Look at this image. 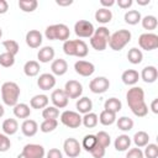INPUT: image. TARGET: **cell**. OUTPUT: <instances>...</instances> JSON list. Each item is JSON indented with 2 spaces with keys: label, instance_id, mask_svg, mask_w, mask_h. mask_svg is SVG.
I'll return each mask as SVG.
<instances>
[{
  "label": "cell",
  "instance_id": "74e56055",
  "mask_svg": "<svg viewBox=\"0 0 158 158\" xmlns=\"http://www.w3.org/2000/svg\"><path fill=\"white\" fill-rule=\"evenodd\" d=\"M116 123H117L118 130H121V131H131L133 128V120L127 117V116L118 117Z\"/></svg>",
  "mask_w": 158,
  "mask_h": 158
},
{
  "label": "cell",
  "instance_id": "db71d44e",
  "mask_svg": "<svg viewBox=\"0 0 158 158\" xmlns=\"http://www.w3.org/2000/svg\"><path fill=\"white\" fill-rule=\"evenodd\" d=\"M56 4L59 6H69L73 4V0H57Z\"/></svg>",
  "mask_w": 158,
  "mask_h": 158
},
{
  "label": "cell",
  "instance_id": "11a10c76",
  "mask_svg": "<svg viewBox=\"0 0 158 158\" xmlns=\"http://www.w3.org/2000/svg\"><path fill=\"white\" fill-rule=\"evenodd\" d=\"M151 110L153 111V114H158V99H154L151 104Z\"/></svg>",
  "mask_w": 158,
  "mask_h": 158
},
{
  "label": "cell",
  "instance_id": "52a82bcc",
  "mask_svg": "<svg viewBox=\"0 0 158 158\" xmlns=\"http://www.w3.org/2000/svg\"><path fill=\"white\" fill-rule=\"evenodd\" d=\"M60 122L69 128H78L81 125V116L79 112L65 110L60 114Z\"/></svg>",
  "mask_w": 158,
  "mask_h": 158
},
{
  "label": "cell",
  "instance_id": "44dd1931",
  "mask_svg": "<svg viewBox=\"0 0 158 158\" xmlns=\"http://www.w3.org/2000/svg\"><path fill=\"white\" fill-rule=\"evenodd\" d=\"M54 54H56V52H54L53 47H51V46H44V47H42V48L38 51L37 58H38V60H40L41 63H48V62H51V60L54 58Z\"/></svg>",
  "mask_w": 158,
  "mask_h": 158
},
{
  "label": "cell",
  "instance_id": "f6af8a7d",
  "mask_svg": "<svg viewBox=\"0 0 158 158\" xmlns=\"http://www.w3.org/2000/svg\"><path fill=\"white\" fill-rule=\"evenodd\" d=\"M143 157H146V158H157L158 157V146L156 143H148L144 148Z\"/></svg>",
  "mask_w": 158,
  "mask_h": 158
},
{
  "label": "cell",
  "instance_id": "cb8c5ba5",
  "mask_svg": "<svg viewBox=\"0 0 158 158\" xmlns=\"http://www.w3.org/2000/svg\"><path fill=\"white\" fill-rule=\"evenodd\" d=\"M121 79H122L123 84H126V85H135L139 79V74L135 69H127L122 73Z\"/></svg>",
  "mask_w": 158,
  "mask_h": 158
},
{
  "label": "cell",
  "instance_id": "681fc988",
  "mask_svg": "<svg viewBox=\"0 0 158 158\" xmlns=\"http://www.w3.org/2000/svg\"><path fill=\"white\" fill-rule=\"evenodd\" d=\"M46 158H63V153L58 148H51L46 153Z\"/></svg>",
  "mask_w": 158,
  "mask_h": 158
},
{
  "label": "cell",
  "instance_id": "30bf717a",
  "mask_svg": "<svg viewBox=\"0 0 158 158\" xmlns=\"http://www.w3.org/2000/svg\"><path fill=\"white\" fill-rule=\"evenodd\" d=\"M109 88H110V81L105 77H96L91 79L89 83V89L94 94H104L105 91H107Z\"/></svg>",
  "mask_w": 158,
  "mask_h": 158
},
{
  "label": "cell",
  "instance_id": "8fae6325",
  "mask_svg": "<svg viewBox=\"0 0 158 158\" xmlns=\"http://www.w3.org/2000/svg\"><path fill=\"white\" fill-rule=\"evenodd\" d=\"M63 149H64V153L69 157V158H75L80 154V151H81V146L79 143L78 139L73 138V137H69L64 141L63 143Z\"/></svg>",
  "mask_w": 158,
  "mask_h": 158
},
{
  "label": "cell",
  "instance_id": "9c48e42d",
  "mask_svg": "<svg viewBox=\"0 0 158 158\" xmlns=\"http://www.w3.org/2000/svg\"><path fill=\"white\" fill-rule=\"evenodd\" d=\"M138 44L144 51H153L158 47V36L152 32L142 33L138 37Z\"/></svg>",
  "mask_w": 158,
  "mask_h": 158
},
{
  "label": "cell",
  "instance_id": "f35d334b",
  "mask_svg": "<svg viewBox=\"0 0 158 158\" xmlns=\"http://www.w3.org/2000/svg\"><path fill=\"white\" fill-rule=\"evenodd\" d=\"M80 146H81L86 152H90V151L96 146V137H95V135H86V136H84V138H83Z\"/></svg>",
  "mask_w": 158,
  "mask_h": 158
},
{
  "label": "cell",
  "instance_id": "60d3db41",
  "mask_svg": "<svg viewBox=\"0 0 158 158\" xmlns=\"http://www.w3.org/2000/svg\"><path fill=\"white\" fill-rule=\"evenodd\" d=\"M42 116L44 120H57L59 116V110L54 106H47L42 111Z\"/></svg>",
  "mask_w": 158,
  "mask_h": 158
},
{
  "label": "cell",
  "instance_id": "7dc6e473",
  "mask_svg": "<svg viewBox=\"0 0 158 158\" xmlns=\"http://www.w3.org/2000/svg\"><path fill=\"white\" fill-rule=\"evenodd\" d=\"M90 153H91V156L94 158H104V156H105V148L102 146H100V144L96 143V146L90 151Z\"/></svg>",
  "mask_w": 158,
  "mask_h": 158
},
{
  "label": "cell",
  "instance_id": "5b68a950",
  "mask_svg": "<svg viewBox=\"0 0 158 158\" xmlns=\"http://www.w3.org/2000/svg\"><path fill=\"white\" fill-rule=\"evenodd\" d=\"M109 40H110V31H109V28L101 26V27L96 28L94 31V35L90 37V46L94 49L101 52V51L106 49Z\"/></svg>",
  "mask_w": 158,
  "mask_h": 158
},
{
  "label": "cell",
  "instance_id": "836d02e7",
  "mask_svg": "<svg viewBox=\"0 0 158 158\" xmlns=\"http://www.w3.org/2000/svg\"><path fill=\"white\" fill-rule=\"evenodd\" d=\"M98 118H99V121H100L101 125H104V126H110V125H112V123L116 121V114L110 112V111H107V110H102V111L100 112V115H99Z\"/></svg>",
  "mask_w": 158,
  "mask_h": 158
},
{
  "label": "cell",
  "instance_id": "4dcf8cb0",
  "mask_svg": "<svg viewBox=\"0 0 158 158\" xmlns=\"http://www.w3.org/2000/svg\"><path fill=\"white\" fill-rule=\"evenodd\" d=\"M121 107H122V104L117 98H110L104 104V110H107V111L114 112V114L118 112L121 110Z\"/></svg>",
  "mask_w": 158,
  "mask_h": 158
},
{
  "label": "cell",
  "instance_id": "c3c4849f",
  "mask_svg": "<svg viewBox=\"0 0 158 158\" xmlns=\"http://www.w3.org/2000/svg\"><path fill=\"white\" fill-rule=\"evenodd\" d=\"M126 158H144L143 157V152L141 151V148H131V149H127V153H126Z\"/></svg>",
  "mask_w": 158,
  "mask_h": 158
},
{
  "label": "cell",
  "instance_id": "ab89813d",
  "mask_svg": "<svg viewBox=\"0 0 158 158\" xmlns=\"http://www.w3.org/2000/svg\"><path fill=\"white\" fill-rule=\"evenodd\" d=\"M95 137H96V143L100 144V146H102L104 148L109 147L110 143H111L110 135H109L107 132H105V131H99V132L95 135Z\"/></svg>",
  "mask_w": 158,
  "mask_h": 158
},
{
  "label": "cell",
  "instance_id": "f546056e",
  "mask_svg": "<svg viewBox=\"0 0 158 158\" xmlns=\"http://www.w3.org/2000/svg\"><path fill=\"white\" fill-rule=\"evenodd\" d=\"M133 143L136 144L137 148H141V147H146L148 143H149V136L146 131H138L135 133L133 136Z\"/></svg>",
  "mask_w": 158,
  "mask_h": 158
},
{
  "label": "cell",
  "instance_id": "d590c367",
  "mask_svg": "<svg viewBox=\"0 0 158 158\" xmlns=\"http://www.w3.org/2000/svg\"><path fill=\"white\" fill-rule=\"evenodd\" d=\"M38 6L37 0H20L19 1V7L23 12H33Z\"/></svg>",
  "mask_w": 158,
  "mask_h": 158
},
{
  "label": "cell",
  "instance_id": "1f68e13d",
  "mask_svg": "<svg viewBox=\"0 0 158 158\" xmlns=\"http://www.w3.org/2000/svg\"><path fill=\"white\" fill-rule=\"evenodd\" d=\"M123 19H125V22H126V23L133 26V25H137L138 22H141L142 16H141V12L137 11V10H128V11L125 14Z\"/></svg>",
  "mask_w": 158,
  "mask_h": 158
},
{
  "label": "cell",
  "instance_id": "4316f807",
  "mask_svg": "<svg viewBox=\"0 0 158 158\" xmlns=\"http://www.w3.org/2000/svg\"><path fill=\"white\" fill-rule=\"evenodd\" d=\"M112 19V12L110 9H104V7H100L99 10H96L95 12V20L99 22V23H107L110 22Z\"/></svg>",
  "mask_w": 158,
  "mask_h": 158
},
{
  "label": "cell",
  "instance_id": "f907efd6",
  "mask_svg": "<svg viewBox=\"0 0 158 158\" xmlns=\"http://www.w3.org/2000/svg\"><path fill=\"white\" fill-rule=\"evenodd\" d=\"M132 4H133L132 0H118L117 1L118 7H121V9H128L132 6Z\"/></svg>",
  "mask_w": 158,
  "mask_h": 158
},
{
  "label": "cell",
  "instance_id": "ffe728a7",
  "mask_svg": "<svg viewBox=\"0 0 158 158\" xmlns=\"http://www.w3.org/2000/svg\"><path fill=\"white\" fill-rule=\"evenodd\" d=\"M51 70L54 75H64L68 70V63L62 59V58H58V59H54L51 64Z\"/></svg>",
  "mask_w": 158,
  "mask_h": 158
},
{
  "label": "cell",
  "instance_id": "7bdbcfd3",
  "mask_svg": "<svg viewBox=\"0 0 158 158\" xmlns=\"http://www.w3.org/2000/svg\"><path fill=\"white\" fill-rule=\"evenodd\" d=\"M2 46L6 49V52L10 53V54H12V56H16L19 53V49H20L19 43L16 41H14V40H6V41H4L2 42Z\"/></svg>",
  "mask_w": 158,
  "mask_h": 158
},
{
  "label": "cell",
  "instance_id": "d4e9b609",
  "mask_svg": "<svg viewBox=\"0 0 158 158\" xmlns=\"http://www.w3.org/2000/svg\"><path fill=\"white\" fill-rule=\"evenodd\" d=\"M75 106H77V110H78L79 114H84V115H85V114H88V112H91L93 102H91V100H90L89 98L83 96V98H80V99L77 101Z\"/></svg>",
  "mask_w": 158,
  "mask_h": 158
},
{
  "label": "cell",
  "instance_id": "277c9868",
  "mask_svg": "<svg viewBox=\"0 0 158 158\" xmlns=\"http://www.w3.org/2000/svg\"><path fill=\"white\" fill-rule=\"evenodd\" d=\"M69 35H70L69 27L67 25H64V23H54V25H51L44 31L46 38L47 40H51V41L59 40V41L65 42V41H68Z\"/></svg>",
  "mask_w": 158,
  "mask_h": 158
},
{
  "label": "cell",
  "instance_id": "484cf974",
  "mask_svg": "<svg viewBox=\"0 0 158 158\" xmlns=\"http://www.w3.org/2000/svg\"><path fill=\"white\" fill-rule=\"evenodd\" d=\"M17 130H19V123L15 118H6L2 122V132L6 136L15 135L17 132Z\"/></svg>",
  "mask_w": 158,
  "mask_h": 158
},
{
  "label": "cell",
  "instance_id": "7c38bea8",
  "mask_svg": "<svg viewBox=\"0 0 158 158\" xmlns=\"http://www.w3.org/2000/svg\"><path fill=\"white\" fill-rule=\"evenodd\" d=\"M21 153H23L28 158H44V156H46V151H44L43 146L37 144V143L26 144Z\"/></svg>",
  "mask_w": 158,
  "mask_h": 158
},
{
  "label": "cell",
  "instance_id": "ee69618b",
  "mask_svg": "<svg viewBox=\"0 0 158 158\" xmlns=\"http://www.w3.org/2000/svg\"><path fill=\"white\" fill-rule=\"evenodd\" d=\"M15 64V56L7 53V52H4L0 54V65L5 67V68H10Z\"/></svg>",
  "mask_w": 158,
  "mask_h": 158
},
{
  "label": "cell",
  "instance_id": "816d5d0a",
  "mask_svg": "<svg viewBox=\"0 0 158 158\" xmlns=\"http://www.w3.org/2000/svg\"><path fill=\"white\" fill-rule=\"evenodd\" d=\"M9 10V4L6 0H0V15L5 14Z\"/></svg>",
  "mask_w": 158,
  "mask_h": 158
},
{
  "label": "cell",
  "instance_id": "680465c9",
  "mask_svg": "<svg viewBox=\"0 0 158 158\" xmlns=\"http://www.w3.org/2000/svg\"><path fill=\"white\" fill-rule=\"evenodd\" d=\"M17 158H28V157H26V156H25L23 153H20V154L17 156Z\"/></svg>",
  "mask_w": 158,
  "mask_h": 158
},
{
  "label": "cell",
  "instance_id": "2e32d148",
  "mask_svg": "<svg viewBox=\"0 0 158 158\" xmlns=\"http://www.w3.org/2000/svg\"><path fill=\"white\" fill-rule=\"evenodd\" d=\"M37 85L42 90H49L53 89L56 85V78L51 73H43L37 79Z\"/></svg>",
  "mask_w": 158,
  "mask_h": 158
},
{
  "label": "cell",
  "instance_id": "6f0895ef",
  "mask_svg": "<svg viewBox=\"0 0 158 158\" xmlns=\"http://www.w3.org/2000/svg\"><path fill=\"white\" fill-rule=\"evenodd\" d=\"M4 114H5V110H4V106L0 104V117H2L4 116Z\"/></svg>",
  "mask_w": 158,
  "mask_h": 158
},
{
  "label": "cell",
  "instance_id": "603a6c76",
  "mask_svg": "<svg viewBox=\"0 0 158 158\" xmlns=\"http://www.w3.org/2000/svg\"><path fill=\"white\" fill-rule=\"evenodd\" d=\"M131 138L127 136V135H120L116 137L115 142H114V146H115V149L116 151H120V152H125L130 148L131 146Z\"/></svg>",
  "mask_w": 158,
  "mask_h": 158
},
{
  "label": "cell",
  "instance_id": "f5cc1de1",
  "mask_svg": "<svg viewBox=\"0 0 158 158\" xmlns=\"http://www.w3.org/2000/svg\"><path fill=\"white\" fill-rule=\"evenodd\" d=\"M100 4H101V6L104 9H109L112 5H115V1L114 0H100Z\"/></svg>",
  "mask_w": 158,
  "mask_h": 158
},
{
  "label": "cell",
  "instance_id": "7402d4cb",
  "mask_svg": "<svg viewBox=\"0 0 158 158\" xmlns=\"http://www.w3.org/2000/svg\"><path fill=\"white\" fill-rule=\"evenodd\" d=\"M48 102H49V99H48V96L44 95V94H37V95H35V96L30 100L31 107H32V109H37V110L47 107V106H48Z\"/></svg>",
  "mask_w": 158,
  "mask_h": 158
},
{
  "label": "cell",
  "instance_id": "ba28073f",
  "mask_svg": "<svg viewBox=\"0 0 158 158\" xmlns=\"http://www.w3.org/2000/svg\"><path fill=\"white\" fill-rule=\"evenodd\" d=\"M94 25L88 21V20H79L75 22L74 25V32L78 37H81V38H90L93 35H94Z\"/></svg>",
  "mask_w": 158,
  "mask_h": 158
},
{
  "label": "cell",
  "instance_id": "bcb514c9",
  "mask_svg": "<svg viewBox=\"0 0 158 158\" xmlns=\"http://www.w3.org/2000/svg\"><path fill=\"white\" fill-rule=\"evenodd\" d=\"M11 147L10 138L5 133H0V152H6Z\"/></svg>",
  "mask_w": 158,
  "mask_h": 158
},
{
  "label": "cell",
  "instance_id": "83f0119b",
  "mask_svg": "<svg viewBox=\"0 0 158 158\" xmlns=\"http://www.w3.org/2000/svg\"><path fill=\"white\" fill-rule=\"evenodd\" d=\"M40 63L37 60H28L23 65V73L27 77H36L40 73Z\"/></svg>",
  "mask_w": 158,
  "mask_h": 158
},
{
  "label": "cell",
  "instance_id": "4fadbf2b",
  "mask_svg": "<svg viewBox=\"0 0 158 158\" xmlns=\"http://www.w3.org/2000/svg\"><path fill=\"white\" fill-rule=\"evenodd\" d=\"M63 90L69 99H78L83 93V85L78 80H68Z\"/></svg>",
  "mask_w": 158,
  "mask_h": 158
},
{
  "label": "cell",
  "instance_id": "d6986e66",
  "mask_svg": "<svg viewBox=\"0 0 158 158\" xmlns=\"http://www.w3.org/2000/svg\"><path fill=\"white\" fill-rule=\"evenodd\" d=\"M21 131L26 137H33L38 131V125L35 120L27 118L21 125Z\"/></svg>",
  "mask_w": 158,
  "mask_h": 158
},
{
  "label": "cell",
  "instance_id": "9f6ffc18",
  "mask_svg": "<svg viewBox=\"0 0 158 158\" xmlns=\"http://www.w3.org/2000/svg\"><path fill=\"white\" fill-rule=\"evenodd\" d=\"M149 2H151V0H137V4L138 5H143V6L144 5H148Z\"/></svg>",
  "mask_w": 158,
  "mask_h": 158
},
{
  "label": "cell",
  "instance_id": "3957f363",
  "mask_svg": "<svg viewBox=\"0 0 158 158\" xmlns=\"http://www.w3.org/2000/svg\"><path fill=\"white\" fill-rule=\"evenodd\" d=\"M63 52L67 56L84 58L88 56L89 48L83 40H68L63 43Z\"/></svg>",
  "mask_w": 158,
  "mask_h": 158
},
{
  "label": "cell",
  "instance_id": "91938a15",
  "mask_svg": "<svg viewBox=\"0 0 158 158\" xmlns=\"http://www.w3.org/2000/svg\"><path fill=\"white\" fill-rule=\"evenodd\" d=\"M1 36H2V30H1V27H0V38H1Z\"/></svg>",
  "mask_w": 158,
  "mask_h": 158
},
{
  "label": "cell",
  "instance_id": "e575fe53",
  "mask_svg": "<svg viewBox=\"0 0 158 158\" xmlns=\"http://www.w3.org/2000/svg\"><path fill=\"white\" fill-rule=\"evenodd\" d=\"M99 122V118H98V115L94 114V112H88L85 114L83 117H81V123L86 127V128H93L98 125Z\"/></svg>",
  "mask_w": 158,
  "mask_h": 158
},
{
  "label": "cell",
  "instance_id": "8992f818",
  "mask_svg": "<svg viewBox=\"0 0 158 158\" xmlns=\"http://www.w3.org/2000/svg\"><path fill=\"white\" fill-rule=\"evenodd\" d=\"M131 37L132 35L128 30H118L112 35H110V40L107 44L112 51H121L131 41Z\"/></svg>",
  "mask_w": 158,
  "mask_h": 158
},
{
  "label": "cell",
  "instance_id": "e0dca14e",
  "mask_svg": "<svg viewBox=\"0 0 158 158\" xmlns=\"http://www.w3.org/2000/svg\"><path fill=\"white\" fill-rule=\"evenodd\" d=\"M26 44L31 48H38L42 44V33L37 30H30L26 33Z\"/></svg>",
  "mask_w": 158,
  "mask_h": 158
},
{
  "label": "cell",
  "instance_id": "8d00e7d4",
  "mask_svg": "<svg viewBox=\"0 0 158 158\" xmlns=\"http://www.w3.org/2000/svg\"><path fill=\"white\" fill-rule=\"evenodd\" d=\"M142 27L144 30H148V31H152V30H156L157 28V25H158V21H157V17L153 16V15H147L144 16L142 20Z\"/></svg>",
  "mask_w": 158,
  "mask_h": 158
},
{
  "label": "cell",
  "instance_id": "f1b7e54d",
  "mask_svg": "<svg viewBox=\"0 0 158 158\" xmlns=\"http://www.w3.org/2000/svg\"><path fill=\"white\" fill-rule=\"evenodd\" d=\"M30 114H31V109L27 104L20 102L14 106V115L17 118H27L30 116Z\"/></svg>",
  "mask_w": 158,
  "mask_h": 158
},
{
  "label": "cell",
  "instance_id": "ac0fdd59",
  "mask_svg": "<svg viewBox=\"0 0 158 158\" xmlns=\"http://www.w3.org/2000/svg\"><path fill=\"white\" fill-rule=\"evenodd\" d=\"M139 77L142 78V80L144 83L151 84V83H154L157 80V78H158V70H157V68L154 65H147V67H144L142 69Z\"/></svg>",
  "mask_w": 158,
  "mask_h": 158
},
{
  "label": "cell",
  "instance_id": "b9f144b4",
  "mask_svg": "<svg viewBox=\"0 0 158 158\" xmlns=\"http://www.w3.org/2000/svg\"><path fill=\"white\" fill-rule=\"evenodd\" d=\"M58 126V121L57 120H43L42 123L40 125V130L43 132V133H48V132H52L57 128Z\"/></svg>",
  "mask_w": 158,
  "mask_h": 158
},
{
  "label": "cell",
  "instance_id": "7a4b0ae2",
  "mask_svg": "<svg viewBox=\"0 0 158 158\" xmlns=\"http://www.w3.org/2000/svg\"><path fill=\"white\" fill-rule=\"evenodd\" d=\"M20 93V86L15 81H5L1 85V99L7 106H15L19 104Z\"/></svg>",
  "mask_w": 158,
  "mask_h": 158
},
{
  "label": "cell",
  "instance_id": "9a60e30c",
  "mask_svg": "<svg viewBox=\"0 0 158 158\" xmlns=\"http://www.w3.org/2000/svg\"><path fill=\"white\" fill-rule=\"evenodd\" d=\"M74 69L81 77H90L95 72V65L88 60H78L74 63Z\"/></svg>",
  "mask_w": 158,
  "mask_h": 158
},
{
  "label": "cell",
  "instance_id": "d6a6232c",
  "mask_svg": "<svg viewBox=\"0 0 158 158\" xmlns=\"http://www.w3.org/2000/svg\"><path fill=\"white\" fill-rule=\"evenodd\" d=\"M127 59L132 64H139L142 62V59H143V53H142L141 49L133 47V48L128 49V52H127Z\"/></svg>",
  "mask_w": 158,
  "mask_h": 158
},
{
  "label": "cell",
  "instance_id": "6da1fadb",
  "mask_svg": "<svg viewBox=\"0 0 158 158\" xmlns=\"http://www.w3.org/2000/svg\"><path fill=\"white\" fill-rule=\"evenodd\" d=\"M127 104L132 114L137 117H144L148 114V106L144 102V91L139 86H132L126 94Z\"/></svg>",
  "mask_w": 158,
  "mask_h": 158
},
{
  "label": "cell",
  "instance_id": "5bb4252c",
  "mask_svg": "<svg viewBox=\"0 0 158 158\" xmlns=\"http://www.w3.org/2000/svg\"><path fill=\"white\" fill-rule=\"evenodd\" d=\"M51 101L53 102V106L57 109H64L68 105L69 98L67 96L65 91L63 89H56L51 94Z\"/></svg>",
  "mask_w": 158,
  "mask_h": 158
}]
</instances>
